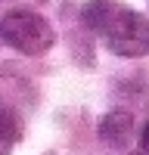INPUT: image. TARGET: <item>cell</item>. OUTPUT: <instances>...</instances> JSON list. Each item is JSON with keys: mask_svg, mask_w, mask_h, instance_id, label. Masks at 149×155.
Returning <instances> with one entry per match:
<instances>
[{"mask_svg": "<svg viewBox=\"0 0 149 155\" xmlns=\"http://www.w3.org/2000/svg\"><path fill=\"white\" fill-rule=\"evenodd\" d=\"M84 28L103 37L115 56H149V19L121 6L118 0H87L81 9Z\"/></svg>", "mask_w": 149, "mask_h": 155, "instance_id": "1", "label": "cell"}, {"mask_svg": "<svg viewBox=\"0 0 149 155\" xmlns=\"http://www.w3.org/2000/svg\"><path fill=\"white\" fill-rule=\"evenodd\" d=\"M0 41L25 56H41L56 44V31L44 16L31 9H12L0 19Z\"/></svg>", "mask_w": 149, "mask_h": 155, "instance_id": "2", "label": "cell"}, {"mask_svg": "<svg viewBox=\"0 0 149 155\" xmlns=\"http://www.w3.org/2000/svg\"><path fill=\"white\" fill-rule=\"evenodd\" d=\"M99 137H103V143L112 146V149H127L131 137H134V118H131V112H124V109L109 112L106 118L99 121Z\"/></svg>", "mask_w": 149, "mask_h": 155, "instance_id": "3", "label": "cell"}, {"mask_svg": "<svg viewBox=\"0 0 149 155\" xmlns=\"http://www.w3.org/2000/svg\"><path fill=\"white\" fill-rule=\"evenodd\" d=\"M19 137H22V124H19L16 109L0 102V155H9L12 146L19 143Z\"/></svg>", "mask_w": 149, "mask_h": 155, "instance_id": "4", "label": "cell"}, {"mask_svg": "<svg viewBox=\"0 0 149 155\" xmlns=\"http://www.w3.org/2000/svg\"><path fill=\"white\" fill-rule=\"evenodd\" d=\"M140 155H149V121L143 124V130H140Z\"/></svg>", "mask_w": 149, "mask_h": 155, "instance_id": "5", "label": "cell"}]
</instances>
